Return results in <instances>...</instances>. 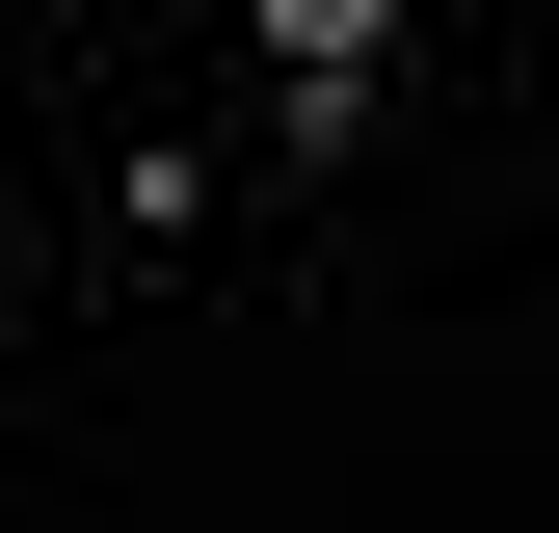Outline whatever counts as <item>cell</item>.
Segmentation results:
<instances>
[{
	"instance_id": "cell-1",
	"label": "cell",
	"mask_w": 559,
	"mask_h": 533,
	"mask_svg": "<svg viewBox=\"0 0 559 533\" xmlns=\"http://www.w3.org/2000/svg\"><path fill=\"white\" fill-rule=\"evenodd\" d=\"M373 27H400V0H266V54H294V107H346V81H373Z\"/></svg>"
}]
</instances>
